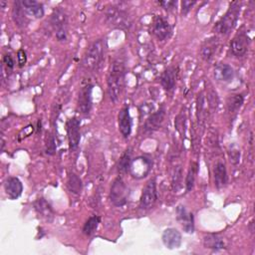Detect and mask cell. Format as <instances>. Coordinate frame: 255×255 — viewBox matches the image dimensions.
<instances>
[{"label": "cell", "instance_id": "277c9868", "mask_svg": "<svg viewBox=\"0 0 255 255\" xmlns=\"http://www.w3.org/2000/svg\"><path fill=\"white\" fill-rule=\"evenodd\" d=\"M240 7L241 4L238 1H234L230 4L226 13L223 15V17L220 18V20L215 25V30L219 34L226 36L233 30L238 20Z\"/></svg>", "mask_w": 255, "mask_h": 255}, {"label": "cell", "instance_id": "484cf974", "mask_svg": "<svg viewBox=\"0 0 255 255\" xmlns=\"http://www.w3.org/2000/svg\"><path fill=\"white\" fill-rule=\"evenodd\" d=\"M67 186L69 190L74 194H80L83 189V183L81 178L74 172L69 173L68 180H67Z\"/></svg>", "mask_w": 255, "mask_h": 255}, {"label": "cell", "instance_id": "836d02e7", "mask_svg": "<svg viewBox=\"0 0 255 255\" xmlns=\"http://www.w3.org/2000/svg\"><path fill=\"white\" fill-rule=\"evenodd\" d=\"M195 3H196L195 1H187V0L181 1V13H182L183 15L187 14V13L190 11V9L193 7V5H194Z\"/></svg>", "mask_w": 255, "mask_h": 255}, {"label": "cell", "instance_id": "5b68a950", "mask_svg": "<svg viewBox=\"0 0 255 255\" xmlns=\"http://www.w3.org/2000/svg\"><path fill=\"white\" fill-rule=\"evenodd\" d=\"M128 197V188L126 182L124 181V179L118 176L114 180L111 186L110 200L115 206L121 207L127 203Z\"/></svg>", "mask_w": 255, "mask_h": 255}, {"label": "cell", "instance_id": "d6a6232c", "mask_svg": "<svg viewBox=\"0 0 255 255\" xmlns=\"http://www.w3.org/2000/svg\"><path fill=\"white\" fill-rule=\"evenodd\" d=\"M158 3L162 8H164L167 11H170V10H172L176 7L177 1H175V0H165V1H160Z\"/></svg>", "mask_w": 255, "mask_h": 255}, {"label": "cell", "instance_id": "e575fe53", "mask_svg": "<svg viewBox=\"0 0 255 255\" xmlns=\"http://www.w3.org/2000/svg\"><path fill=\"white\" fill-rule=\"evenodd\" d=\"M3 65L7 68V70H11L14 67V60L10 54H6L3 57Z\"/></svg>", "mask_w": 255, "mask_h": 255}, {"label": "cell", "instance_id": "e0dca14e", "mask_svg": "<svg viewBox=\"0 0 255 255\" xmlns=\"http://www.w3.org/2000/svg\"><path fill=\"white\" fill-rule=\"evenodd\" d=\"M20 5H21L22 9L24 10V12L29 16H32L36 19L42 18L44 16L43 4L38 1L22 0V1H20Z\"/></svg>", "mask_w": 255, "mask_h": 255}, {"label": "cell", "instance_id": "1f68e13d", "mask_svg": "<svg viewBox=\"0 0 255 255\" xmlns=\"http://www.w3.org/2000/svg\"><path fill=\"white\" fill-rule=\"evenodd\" d=\"M56 149H57V146L55 143L54 136L52 134H48V136L46 137V144H45L46 153L49 155H53V154H55Z\"/></svg>", "mask_w": 255, "mask_h": 255}, {"label": "cell", "instance_id": "52a82bcc", "mask_svg": "<svg viewBox=\"0 0 255 255\" xmlns=\"http://www.w3.org/2000/svg\"><path fill=\"white\" fill-rule=\"evenodd\" d=\"M156 199H157L156 182L154 178H151L142 189V192L139 198V207L143 210L149 209L153 206Z\"/></svg>", "mask_w": 255, "mask_h": 255}, {"label": "cell", "instance_id": "4316f807", "mask_svg": "<svg viewBox=\"0 0 255 255\" xmlns=\"http://www.w3.org/2000/svg\"><path fill=\"white\" fill-rule=\"evenodd\" d=\"M243 102H244V98L242 95L236 94V95L230 96L226 101V106H227L228 112L236 113L243 105Z\"/></svg>", "mask_w": 255, "mask_h": 255}, {"label": "cell", "instance_id": "8fae6325", "mask_svg": "<svg viewBox=\"0 0 255 255\" xmlns=\"http://www.w3.org/2000/svg\"><path fill=\"white\" fill-rule=\"evenodd\" d=\"M92 91H93V85L87 84L86 86H83L79 93L78 98V108L81 114L87 116L90 114L92 109Z\"/></svg>", "mask_w": 255, "mask_h": 255}, {"label": "cell", "instance_id": "7a4b0ae2", "mask_svg": "<svg viewBox=\"0 0 255 255\" xmlns=\"http://www.w3.org/2000/svg\"><path fill=\"white\" fill-rule=\"evenodd\" d=\"M105 50H106L105 39H98L95 42H93L89 46L83 58L84 68L92 72L97 71L103 63Z\"/></svg>", "mask_w": 255, "mask_h": 255}, {"label": "cell", "instance_id": "d590c367", "mask_svg": "<svg viewBox=\"0 0 255 255\" xmlns=\"http://www.w3.org/2000/svg\"><path fill=\"white\" fill-rule=\"evenodd\" d=\"M17 59H18V64L20 67H22L23 65H25L26 61H27V57H26V53L24 50H19L17 52Z\"/></svg>", "mask_w": 255, "mask_h": 255}, {"label": "cell", "instance_id": "83f0119b", "mask_svg": "<svg viewBox=\"0 0 255 255\" xmlns=\"http://www.w3.org/2000/svg\"><path fill=\"white\" fill-rule=\"evenodd\" d=\"M99 223H100V217L98 215H93L89 217L83 226V233L87 236L93 235L96 232L99 226Z\"/></svg>", "mask_w": 255, "mask_h": 255}, {"label": "cell", "instance_id": "f546056e", "mask_svg": "<svg viewBox=\"0 0 255 255\" xmlns=\"http://www.w3.org/2000/svg\"><path fill=\"white\" fill-rule=\"evenodd\" d=\"M130 163H131V157H130V152L129 150H127L121 157L120 161H119V165H118V170L121 173H127L129 171V167H130Z\"/></svg>", "mask_w": 255, "mask_h": 255}, {"label": "cell", "instance_id": "6da1fadb", "mask_svg": "<svg viewBox=\"0 0 255 255\" xmlns=\"http://www.w3.org/2000/svg\"><path fill=\"white\" fill-rule=\"evenodd\" d=\"M125 78H126V64L125 62L118 58L115 59L110 67L107 85H108V95L112 102L116 103L120 100L124 88H125Z\"/></svg>", "mask_w": 255, "mask_h": 255}, {"label": "cell", "instance_id": "44dd1931", "mask_svg": "<svg viewBox=\"0 0 255 255\" xmlns=\"http://www.w3.org/2000/svg\"><path fill=\"white\" fill-rule=\"evenodd\" d=\"M214 184L217 188H222L227 183V171L226 166L222 161H218L213 168Z\"/></svg>", "mask_w": 255, "mask_h": 255}, {"label": "cell", "instance_id": "7c38bea8", "mask_svg": "<svg viewBox=\"0 0 255 255\" xmlns=\"http://www.w3.org/2000/svg\"><path fill=\"white\" fill-rule=\"evenodd\" d=\"M176 218L186 233L194 232L193 214L188 212L183 205H178L176 208Z\"/></svg>", "mask_w": 255, "mask_h": 255}, {"label": "cell", "instance_id": "8d00e7d4", "mask_svg": "<svg viewBox=\"0 0 255 255\" xmlns=\"http://www.w3.org/2000/svg\"><path fill=\"white\" fill-rule=\"evenodd\" d=\"M229 156H230V160L234 163H237L239 161V157H240V151L238 149H231V152L229 151Z\"/></svg>", "mask_w": 255, "mask_h": 255}, {"label": "cell", "instance_id": "4dcf8cb0", "mask_svg": "<svg viewBox=\"0 0 255 255\" xmlns=\"http://www.w3.org/2000/svg\"><path fill=\"white\" fill-rule=\"evenodd\" d=\"M181 179H182V170L180 166L174 168L173 176H172V188L177 191L181 187Z\"/></svg>", "mask_w": 255, "mask_h": 255}, {"label": "cell", "instance_id": "2e32d148", "mask_svg": "<svg viewBox=\"0 0 255 255\" xmlns=\"http://www.w3.org/2000/svg\"><path fill=\"white\" fill-rule=\"evenodd\" d=\"M4 189L11 199H17L20 197L23 191V184L18 177H8L4 182Z\"/></svg>", "mask_w": 255, "mask_h": 255}, {"label": "cell", "instance_id": "9c48e42d", "mask_svg": "<svg viewBox=\"0 0 255 255\" xmlns=\"http://www.w3.org/2000/svg\"><path fill=\"white\" fill-rule=\"evenodd\" d=\"M249 37L244 32L237 33L230 42L231 54L237 58L243 57L249 47Z\"/></svg>", "mask_w": 255, "mask_h": 255}, {"label": "cell", "instance_id": "ba28073f", "mask_svg": "<svg viewBox=\"0 0 255 255\" xmlns=\"http://www.w3.org/2000/svg\"><path fill=\"white\" fill-rule=\"evenodd\" d=\"M80 125L81 121L74 117L67 121V135L69 141V147L71 150H76L79 146L80 139H81V132H80Z\"/></svg>", "mask_w": 255, "mask_h": 255}, {"label": "cell", "instance_id": "30bf717a", "mask_svg": "<svg viewBox=\"0 0 255 255\" xmlns=\"http://www.w3.org/2000/svg\"><path fill=\"white\" fill-rule=\"evenodd\" d=\"M151 31L157 40L164 41L169 38L171 34V27L165 18L162 16H156L153 19Z\"/></svg>", "mask_w": 255, "mask_h": 255}, {"label": "cell", "instance_id": "5bb4252c", "mask_svg": "<svg viewBox=\"0 0 255 255\" xmlns=\"http://www.w3.org/2000/svg\"><path fill=\"white\" fill-rule=\"evenodd\" d=\"M118 122H119V129L121 133L124 135V137H128L131 132V127H132V121L131 117L129 115L128 107L123 108L118 116Z\"/></svg>", "mask_w": 255, "mask_h": 255}, {"label": "cell", "instance_id": "603a6c76", "mask_svg": "<svg viewBox=\"0 0 255 255\" xmlns=\"http://www.w3.org/2000/svg\"><path fill=\"white\" fill-rule=\"evenodd\" d=\"M203 245L205 248L218 251L224 248V241L217 234H207L203 237Z\"/></svg>", "mask_w": 255, "mask_h": 255}, {"label": "cell", "instance_id": "cb8c5ba5", "mask_svg": "<svg viewBox=\"0 0 255 255\" xmlns=\"http://www.w3.org/2000/svg\"><path fill=\"white\" fill-rule=\"evenodd\" d=\"M34 208H35V210L37 211V213L39 215H41L42 217H44L48 220L53 217V214H54L53 209H52L51 205L43 197L38 198L34 202Z\"/></svg>", "mask_w": 255, "mask_h": 255}, {"label": "cell", "instance_id": "4fadbf2b", "mask_svg": "<svg viewBox=\"0 0 255 255\" xmlns=\"http://www.w3.org/2000/svg\"><path fill=\"white\" fill-rule=\"evenodd\" d=\"M150 169V161L144 156H138L134 159H131L129 172L135 177H142Z\"/></svg>", "mask_w": 255, "mask_h": 255}, {"label": "cell", "instance_id": "d4e9b609", "mask_svg": "<svg viewBox=\"0 0 255 255\" xmlns=\"http://www.w3.org/2000/svg\"><path fill=\"white\" fill-rule=\"evenodd\" d=\"M27 14L24 12V10L22 9L21 5H20V1H17L14 3L13 6V10H12V17L14 22L18 25V26H25L27 24Z\"/></svg>", "mask_w": 255, "mask_h": 255}, {"label": "cell", "instance_id": "7402d4cb", "mask_svg": "<svg viewBox=\"0 0 255 255\" xmlns=\"http://www.w3.org/2000/svg\"><path fill=\"white\" fill-rule=\"evenodd\" d=\"M218 47V41L215 37L208 38L205 40L201 48V56L205 61H210L216 53Z\"/></svg>", "mask_w": 255, "mask_h": 255}, {"label": "cell", "instance_id": "ffe728a7", "mask_svg": "<svg viewBox=\"0 0 255 255\" xmlns=\"http://www.w3.org/2000/svg\"><path fill=\"white\" fill-rule=\"evenodd\" d=\"M164 117H165V112H164L163 108H161L158 111H156L155 113L151 114L147 118V120H146V122L144 124L145 129L149 130V131H153V130L159 128L161 124L163 123Z\"/></svg>", "mask_w": 255, "mask_h": 255}, {"label": "cell", "instance_id": "9a60e30c", "mask_svg": "<svg viewBox=\"0 0 255 255\" xmlns=\"http://www.w3.org/2000/svg\"><path fill=\"white\" fill-rule=\"evenodd\" d=\"M161 239L164 246L168 249H175L181 244V234L175 228L165 229L162 233Z\"/></svg>", "mask_w": 255, "mask_h": 255}, {"label": "cell", "instance_id": "8992f818", "mask_svg": "<svg viewBox=\"0 0 255 255\" xmlns=\"http://www.w3.org/2000/svg\"><path fill=\"white\" fill-rule=\"evenodd\" d=\"M50 23L55 30L56 38L58 41H65L68 37V31H67V23L68 18L67 14L64 10L61 8H58L54 10V12L51 15Z\"/></svg>", "mask_w": 255, "mask_h": 255}, {"label": "cell", "instance_id": "ac0fdd59", "mask_svg": "<svg viewBox=\"0 0 255 255\" xmlns=\"http://www.w3.org/2000/svg\"><path fill=\"white\" fill-rule=\"evenodd\" d=\"M213 76L215 80L219 82H230L234 77V70L228 64H217L213 70Z\"/></svg>", "mask_w": 255, "mask_h": 255}, {"label": "cell", "instance_id": "d6986e66", "mask_svg": "<svg viewBox=\"0 0 255 255\" xmlns=\"http://www.w3.org/2000/svg\"><path fill=\"white\" fill-rule=\"evenodd\" d=\"M176 69L175 67H167L160 75V84L165 91H172L176 82Z\"/></svg>", "mask_w": 255, "mask_h": 255}, {"label": "cell", "instance_id": "f1b7e54d", "mask_svg": "<svg viewBox=\"0 0 255 255\" xmlns=\"http://www.w3.org/2000/svg\"><path fill=\"white\" fill-rule=\"evenodd\" d=\"M197 171H198L197 162H192L188 171H187V175H186V178H185V185H186V190L187 191H190L193 188Z\"/></svg>", "mask_w": 255, "mask_h": 255}, {"label": "cell", "instance_id": "3957f363", "mask_svg": "<svg viewBox=\"0 0 255 255\" xmlns=\"http://www.w3.org/2000/svg\"><path fill=\"white\" fill-rule=\"evenodd\" d=\"M106 21L113 28L127 30L131 26V18L121 5H111L106 10Z\"/></svg>", "mask_w": 255, "mask_h": 255}]
</instances>
